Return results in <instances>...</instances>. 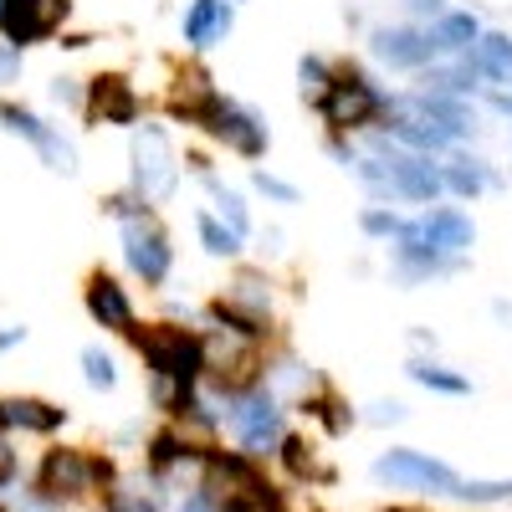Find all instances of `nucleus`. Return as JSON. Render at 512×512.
<instances>
[{"label": "nucleus", "instance_id": "de8ad7c7", "mask_svg": "<svg viewBox=\"0 0 512 512\" xmlns=\"http://www.w3.org/2000/svg\"><path fill=\"white\" fill-rule=\"evenodd\" d=\"M384 512H420V507H384Z\"/></svg>", "mask_w": 512, "mask_h": 512}, {"label": "nucleus", "instance_id": "49530a36", "mask_svg": "<svg viewBox=\"0 0 512 512\" xmlns=\"http://www.w3.org/2000/svg\"><path fill=\"white\" fill-rule=\"evenodd\" d=\"M88 41H93V36H82V31H72V36H62V47H67V52H82V47H88Z\"/></svg>", "mask_w": 512, "mask_h": 512}, {"label": "nucleus", "instance_id": "2eb2a0df", "mask_svg": "<svg viewBox=\"0 0 512 512\" xmlns=\"http://www.w3.org/2000/svg\"><path fill=\"white\" fill-rule=\"evenodd\" d=\"M82 308H88V318L108 333H134L139 328V303H134V287H128L118 272L108 267H93L88 277H82Z\"/></svg>", "mask_w": 512, "mask_h": 512}, {"label": "nucleus", "instance_id": "ddd939ff", "mask_svg": "<svg viewBox=\"0 0 512 512\" xmlns=\"http://www.w3.org/2000/svg\"><path fill=\"white\" fill-rule=\"evenodd\" d=\"M472 267V256H446L436 251L425 236H415V226L405 221V231L390 241V277L400 287H431V282H446V277H461Z\"/></svg>", "mask_w": 512, "mask_h": 512}, {"label": "nucleus", "instance_id": "f257e3e1", "mask_svg": "<svg viewBox=\"0 0 512 512\" xmlns=\"http://www.w3.org/2000/svg\"><path fill=\"white\" fill-rule=\"evenodd\" d=\"M164 113H169V123L195 128V134H205L216 149H226V154H236V159H246V164H262L267 149H272L267 118L256 113L251 103L221 93L216 77L205 72L200 57H190V62L175 67V77H169Z\"/></svg>", "mask_w": 512, "mask_h": 512}, {"label": "nucleus", "instance_id": "7c9ffc66", "mask_svg": "<svg viewBox=\"0 0 512 512\" xmlns=\"http://www.w3.org/2000/svg\"><path fill=\"white\" fill-rule=\"evenodd\" d=\"M328 77H333V57H323V52H303V57H297V93H303V103L323 98Z\"/></svg>", "mask_w": 512, "mask_h": 512}, {"label": "nucleus", "instance_id": "412c9836", "mask_svg": "<svg viewBox=\"0 0 512 512\" xmlns=\"http://www.w3.org/2000/svg\"><path fill=\"white\" fill-rule=\"evenodd\" d=\"M461 62L482 88H512V31H482V41Z\"/></svg>", "mask_w": 512, "mask_h": 512}, {"label": "nucleus", "instance_id": "c9c22d12", "mask_svg": "<svg viewBox=\"0 0 512 512\" xmlns=\"http://www.w3.org/2000/svg\"><path fill=\"white\" fill-rule=\"evenodd\" d=\"M52 103L57 108H67V113H77L82 118V103H88V82H82V77H52Z\"/></svg>", "mask_w": 512, "mask_h": 512}, {"label": "nucleus", "instance_id": "7ed1b4c3", "mask_svg": "<svg viewBox=\"0 0 512 512\" xmlns=\"http://www.w3.org/2000/svg\"><path fill=\"white\" fill-rule=\"evenodd\" d=\"M318 113V123L328 128V134H354V139H369L384 128V118H390L395 108V93L384 88V82L354 62V57H333V77L318 103H308Z\"/></svg>", "mask_w": 512, "mask_h": 512}, {"label": "nucleus", "instance_id": "f03ea898", "mask_svg": "<svg viewBox=\"0 0 512 512\" xmlns=\"http://www.w3.org/2000/svg\"><path fill=\"white\" fill-rule=\"evenodd\" d=\"M128 344L139 349L144 369H149V390H154V405L164 415H180L200 390H205V369H210V344L200 328H185L175 318L164 323H149V328H134Z\"/></svg>", "mask_w": 512, "mask_h": 512}, {"label": "nucleus", "instance_id": "a18cd8bd", "mask_svg": "<svg viewBox=\"0 0 512 512\" xmlns=\"http://www.w3.org/2000/svg\"><path fill=\"white\" fill-rule=\"evenodd\" d=\"M282 241H287L282 226H267V231H262V251H267V256H282Z\"/></svg>", "mask_w": 512, "mask_h": 512}, {"label": "nucleus", "instance_id": "5701e85b", "mask_svg": "<svg viewBox=\"0 0 512 512\" xmlns=\"http://www.w3.org/2000/svg\"><path fill=\"white\" fill-rule=\"evenodd\" d=\"M482 16L477 11H466V6H451L441 21H431V36H436V52L441 57H466L482 41Z\"/></svg>", "mask_w": 512, "mask_h": 512}, {"label": "nucleus", "instance_id": "8fccbe9b", "mask_svg": "<svg viewBox=\"0 0 512 512\" xmlns=\"http://www.w3.org/2000/svg\"><path fill=\"white\" fill-rule=\"evenodd\" d=\"M6 6H11V0H0V11H6Z\"/></svg>", "mask_w": 512, "mask_h": 512}, {"label": "nucleus", "instance_id": "473e14b6", "mask_svg": "<svg viewBox=\"0 0 512 512\" xmlns=\"http://www.w3.org/2000/svg\"><path fill=\"white\" fill-rule=\"evenodd\" d=\"M82 379H88L93 390H103V395L118 384V364H113V354H108L103 344H88V349H82Z\"/></svg>", "mask_w": 512, "mask_h": 512}, {"label": "nucleus", "instance_id": "e433bc0d", "mask_svg": "<svg viewBox=\"0 0 512 512\" xmlns=\"http://www.w3.org/2000/svg\"><path fill=\"white\" fill-rule=\"evenodd\" d=\"M395 11L405 21H415V26H431V21H441L451 11V0H395Z\"/></svg>", "mask_w": 512, "mask_h": 512}, {"label": "nucleus", "instance_id": "9d476101", "mask_svg": "<svg viewBox=\"0 0 512 512\" xmlns=\"http://www.w3.org/2000/svg\"><path fill=\"white\" fill-rule=\"evenodd\" d=\"M98 487H113V466L103 456L77 451V446H57V451L41 456V466H36V492L47 502H57V507L88 497Z\"/></svg>", "mask_w": 512, "mask_h": 512}, {"label": "nucleus", "instance_id": "bb28decb", "mask_svg": "<svg viewBox=\"0 0 512 512\" xmlns=\"http://www.w3.org/2000/svg\"><path fill=\"white\" fill-rule=\"evenodd\" d=\"M405 374L420 384V390H431V395H451V400L472 395V379H466L461 369H451V364H441V359H431V354H415L405 364Z\"/></svg>", "mask_w": 512, "mask_h": 512}, {"label": "nucleus", "instance_id": "cd10ccee", "mask_svg": "<svg viewBox=\"0 0 512 512\" xmlns=\"http://www.w3.org/2000/svg\"><path fill=\"white\" fill-rule=\"evenodd\" d=\"M303 410L323 425L328 436H349V425H354V410H349L344 400H338V395L328 390V384H313V390L303 395Z\"/></svg>", "mask_w": 512, "mask_h": 512}, {"label": "nucleus", "instance_id": "c85d7f7f", "mask_svg": "<svg viewBox=\"0 0 512 512\" xmlns=\"http://www.w3.org/2000/svg\"><path fill=\"white\" fill-rule=\"evenodd\" d=\"M277 456H282V466L297 477V482H328L333 472L328 466H318V451H313V441L308 436H282V446H277Z\"/></svg>", "mask_w": 512, "mask_h": 512}, {"label": "nucleus", "instance_id": "c03bdc74", "mask_svg": "<svg viewBox=\"0 0 512 512\" xmlns=\"http://www.w3.org/2000/svg\"><path fill=\"white\" fill-rule=\"evenodd\" d=\"M6 482H16V456H11L6 436H0V487H6Z\"/></svg>", "mask_w": 512, "mask_h": 512}, {"label": "nucleus", "instance_id": "6e6552de", "mask_svg": "<svg viewBox=\"0 0 512 512\" xmlns=\"http://www.w3.org/2000/svg\"><path fill=\"white\" fill-rule=\"evenodd\" d=\"M118 251H123L128 277H134L139 287H149V292L169 287V277H175V236L164 231L159 210H149V216H139V221H123L118 226Z\"/></svg>", "mask_w": 512, "mask_h": 512}, {"label": "nucleus", "instance_id": "f3484780", "mask_svg": "<svg viewBox=\"0 0 512 512\" xmlns=\"http://www.w3.org/2000/svg\"><path fill=\"white\" fill-rule=\"evenodd\" d=\"M410 226H415V236H425V241H431L436 251H446V256H472V246H477L472 210L456 205V200H441V205L415 210Z\"/></svg>", "mask_w": 512, "mask_h": 512}, {"label": "nucleus", "instance_id": "4468645a", "mask_svg": "<svg viewBox=\"0 0 512 512\" xmlns=\"http://www.w3.org/2000/svg\"><path fill=\"white\" fill-rule=\"evenodd\" d=\"M144 118H149V103L123 72L88 77V103H82V123L88 128H139Z\"/></svg>", "mask_w": 512, "mask_h": 512}, {"label": "nucleus", "instance_id": "0eeeda50", "mask_svg": "<svg viewBox=\"0 0 512 512\" xmlns=\"http://www.w3.org/2000/svg\"><path fill=\"white\" fill-rule=\"evenodd\" d=\"M364 149H374L390 169V200L395 205H441L446 200V180H441V159L436 154H415V149H400L395 139L384 134H369Z\"/></svg>", "mask_w": 512, "mask_h": 512}, {"label": "nucleus", "instance_id": "393cba45", "mask_svg": "<svg viewBox=\"0 0 512 512\" xmlns=\"http://www.w3.org/2000/svg\"><path fill=\"white\" fill-rule=\"evenodd\" d=\"M195 241H200V251L205 256H216V262H241V251H246V236H236L221 216H216V210H210V205H200L195 210Z\"/></svg>", "mask_w": 512, "mask_h": 512}, {"label": "nucleus", "instance_id": "9b49d317", "mask_svg": "<svg viewBox=\"0 0 512 512\" xmlns=\"http://www.w3.org/2000/svg\"><path fill=\"white\" fill-rule=\"evenodd\" d=\"M0 128H6L11 139H21L41 164L52 169V175H77V169H82L77 144L62 134V123L41 118L36 108H26V103H16V98H0Z\"/></svg>", "mask_w": 512, "mask_h": 512}, {"label": "nucleus", "instance_id": "6ab92c4d", "mask_svg": "<svg viewBox=\"0 0 512 512\" xmlns=\"http://www.w3.org/2000/svg\"><path fill=\"white\" fill-rule=\"evenodd\" d=\"M231 31H236V6L231 0H190L185 16H180V41H185L190 57L216 52Z\"/></svg>", "mask_w": 512, "mask_h": 512}, {"label": "nucleus", "instance_id": "ea45409f", "mask_svg": "<svg viewBox=\"0 0 512 512\" xmlns=\"http://www.w3.org/2000/svg\"><path fill=\"white\" fill-rule=\"evenodd\" d=\"M477 103H482L487 113H497V118H507V123H512V88H482V93H477Z\"/></svg>", "mask_w": 512, "mask_h": 512}, {"label": "nucleus", "instance_id": "f8f14e48", "mask_svg": "<svg viewBox=\"0 0 512 512\" xmlns=\"http://www.w3.org/2000/svg\"><path fill=\"white\" fill-rule=\"evenodd\" d=\"M374 482L384 487H400V492H431V497H456L461 477H456V466L431 456V451H415V446H395V451H384L374 456Z\"/></svg>", "mask_w": 512, "mask_h": 512}, {"label": "nucleus", "instance_id": "a878e982", "mask_svg": "<svg viewBox=\"0 0 512 512\" xmlns=\"http://www.w3.org/2000/svg\"><path fill=\"white\" fill-rule=\"evenodd\" d=\"M205 328L231 333V338H246V344H256V349H267V344H272V323L246 318L241 308L226 303V297H210V303H205Z\"/></svg>", "mask_w": 512, "mask_h": 512}, {"label": "nucleus", "instance_id": "4c0bfd02", "mask_svg": "<svg viewBox=\"0 0 512 512\" xmlns=\"http://www.w3.org/2000/svg\"><path fill=\"white\" fill-rule=\"evenodd\" d=\"M26 72V52L11 47V41H0V88H11V82H21Z\"/></svg>", "mask_w": 512, "mask_h": 512}, {"label": "nucleus", "instance_id": "20e7f679", "mask_svg": "<svg viewBox=\"0 0 512 512\" xmlns=\"http://www.w3.org/2000/svg\"><path fill=\"white\" fill-rule=\"evenodd\" d=\"M180 180H185V154L175 149V134L154 118L128 128V190H139L159 210L180 195Z\"/></svg>", "mask_w": 512, "mask_h": 512}, {"label": "nucleus", "instance_id": "b1692460", "mask_svg": "<svg viewBox=\"0 0 512 512\" xmlns=\"http://www.w3.org/2000/svg\"><path fill=\"white\" fill-rule=\"evenodd\" d=\"M415 88L420 93H446V98H472L477 103L482 82L472 77V67H466L461 57H441V62H431L425 72H415Z\"/></svg>", "mask_w": 512, "mask_h": 512}, {"label": "nucleus", "instance_id": "37998d69", "mask_svg": "<svg viewBox=\"0 0 512 512\" xmlns=\"http://www.w3.org/2000/svg\"><path fill=\"white\" fill-rule=\"evenodd\" d=\"M21 344H26V328H21V323L0 328V354H11V349H21Z\"/></svg>", "mask_w": 512, "mask_h": 512}, {"label": "nucleus", "instance_id": "3c124183", "mask_svg": "<svg viewBox=\"0 0 512 512\" xmlns=\"http://www.w3.org/2000/svg\"><path fill=\"white\" fill-rule=\"evenodd\" d=\"M272 512H282V507H272Z\"/></svg>", "mask_w": 512, "mask_h": 512}, {"label": "nucleus", "instance_id": "aec40b11", "mask_svg": "<svg viewBox=\"0 0 512 512\" xmlns=\"http://www.w3.org/2000/svg\"><path fill=\"white\" fill-rule=\"evenodd\" d=\"M67 425V410L52 400H36V395H6L0 400V436L6 431H26V436H52Z\"/></svg>", "mask_w": 512, "mask_h": 512}, {"label": "nucleus", "instance_id": "dca6fc26", "mask_svg": "<svg viewBox=\"0 0 512 512\" xmlns=\"http://www.w3.org/2000/svg\"><path fill=\"white\" fill-rule=\"evenodd\" d=\"M67 16H72V0H11V6L0 11V41L31 52L41 41L62 36Z\"/></svg>", "mask_w": 512, "mask_h": 512}, {"label": "nucleus", "instance_id": "72a5a7b5", "mask_svg": "<svg viewBox=\"0 0 512 512\" xmlns=\"http://www.w3.org/2000/svg\"><path fill=\"white\" fill-rule=\"evenodd\" d=\"M149 210H154V205H149L139 190H128V185H123V190H113V195H103V216H108V221H118V226H123V221L149 216Z\"/></svg>", "mask_w": 512, "mask_h": 512}, {"label": "nucleus", "instance_id": "79ce46f5", "mask_svg": "<svg viewBox=\"0 0 512 512\" xmlns=\"http://www.w3.org/2000/svg\"><path fill=\"white\" fill-rule=\"evenodd\" d=\"M175 512H221V502H216V497H210L205 487H195V492H190V497H185V502H180Z\"/></svg>", "mask_w": 512, "mask_h": 512}, {"label": "nucleus", "instance_id": "39448f33", "mask_svg": "<svg viewBox=\"0 0 512 512\" xmlns=\"http://www.w3.org/2000/svg\"><path fill=\"white\" fill-rule=\"evenodd\" d=\"M200 472H205L200 487L221 502V512H272V507H282L272 482L262 477V456H251V451L210 446L205 461H200Z\"/></svg>", "mask_w": 512, "mask_h": 512}, {"label": "nucleus", "instance_id": "f704fd0d", "mask_svg": "<svg viewBox=\"0 0 512 512\" xmlns=\"http://www.w3.org/2000/svg\"><path fill=\"white\" fill-rule=\"evenodd\" d=\"M456 497L472 507H502V502H512V477L507 482H461Z\"/></svg>", "mask_w": 512, "mask_h": 512}, {"label": "nucleus", "instance_id": "a19ab883", "mask_svg": "<svg viewBox=\"0 0 512 512\" xmlns=\"http://www.w3.org/2000/svg\"><path fill=\"white\" fill-rule=\"evenodd\" d=\"M405 415H410V410H405L400 400H374V405H369V420H374V425H400Z\"/></svg>", "mask_w": 512, "mask_h": 512}, {"label": "nucleus", "instance_id": "a211bd4d", "mask_svg": "<svg viewBox=\"0 0 512 512\" xmlns=\"http://www.w3.org/2000/svg\"><path fill=\"white\" fill-rule=\"evenodd\" d=\"M441 180H446V200H456V205H477L482 195H492L502 185L497 164L482 159V154H472L466 144L451 149V154H441Z\"/></svg>", "mask_w": 512, "mask_h": 512}, {"label": "nucleus", "instance_id": "423d86ee", "mask_svg": "<svg viewBox=\"0 0 512 512\" xmlns=\"http://www.w3.org/2000/svg\"><path fill=\"white\" fill-rule=\"evenodd\" d=\"M221 425L236 436L241 451L251 456H272L287 436V410H282V395L272 390V384H251V390L221 400Z\"/></svg>", "mask_w": 512, "mask_h": 512}, {"label": "nucleus", "instance_id": "1a4fd4ad", "mask_svg": "<svg viewBox=\"0 0 512 512\" xmlns=\"http://www.w3.org/2000/svg\"><path fill=\"white\" fill-rule=\"evenodd\" d=\"M364 47H369L374 67L400 72V77H415V72H425L431 62H441L431 26H415V21H405V16H395V21H369V26H364Z\"/></svg>", "mask_w": 512, "mask_h": 512}, {"label": "nucleus", "instance_id": "2f4dec72", "mask_svg": "<svg viewBox=\"0 0 512 512\" xmlns=\"http://www.w3.org/2000/svg\"><path fill=\"white\" fill-rule=\"evenodd\" d=\"M251 190L262 195L267 205H297L303 200V190H297L292 180H282L277 169H267V164H251Z\"/></svg>", "mask_w": 512, "mask_h": 512}, {"label": "nucleus", "instance_id": "09e8293b", "mask_svg": "<svg viewBox=\"0 0 512 512\" xmlns=\"http://www.w3.org/2000/svg\"><path fill=\"white\" fill-rule=\"evenodd\" d=\"M231 6H236V11H241V6H246V0H231Z\"/></svg>", "mask_w": 512, "mask_h": 512}, {"label": "nucleus", "instance_id": "4be33fe9", "mask_svg": "<svg viewBox=\"0 0 512 512\" xmlns=\"http://www.w3.org/2000/svg\"><path fill=\"white\" fill-rule=\"evenodd\" d=\"M221 297H226L231 308H241L246 318H256V323H272L277 318V292H272V277L262 267H236V277H231V287Z\"/></svg>", "mask_w": 512, "mask_h": 512}, {"label": "nucleus", "instance_id": "58836bf2", "mask_svg": "<svg viewBox=\"0 0 512 512\" xmlns=\"http://www.w3.org/2000/svg\"><path fill=\"white\" fill-rule=\"evenodd\" d=\"M323 149H328L338 164H344V169L359 159V139H354V134H328V128H323Z\"/></svg>", "mask_w": 512, "mask_h": 512}, {"label": "nucleus", "instance_id": "c756f323", "mask_svg": "<svg viewBox=\"0 0 512 512\" xmlns=\"http://www.w3.org/2000/svg\"><path fill=\"white\" fill-rule=\"evenodd\" d=\"M405 221H410V216H400L395 205H379V200H369V205L359 210V236H369V241H384V246H390V241L405 231Z\"/></svg>", "mask_w": 512, "mask_h": 512}]
</instances>
